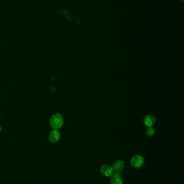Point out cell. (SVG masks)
<instances>
[{
	"instance_id": "8",
	"label": "cell",
	"mask_w": 184,
	"mask_h": 184,
	"mask_svg": "<svg viewBox=\"0 0 184 184\" xmlns=\"http://www.w3.org/2000/svg\"><path fill=\"white\" fill-rule=\"evenodd\" d=\"M155 133V129H153L152 127H147V130L146 131V134L149 136H153Z\"/></svg>"
},
{
	"instance_id": "3",
	"label": "cell",
	"mask_w": 184,
	"mask_h": 184,
	"mask_svg": "<svg viewBox=\"0 0 184 184\" xmlns=\"http://www.w3.org/2000/svg\"><path fill=\"white\" fill-rule=\"evenodd\" d=\"M100 171L101 174L106 177H111L114 173V171L112 166L108 164H105L101 166Z\"/></svg>"
},
{
	"instance_id": "4",
	"label": "cell",
	"mask_w": 184,
	"mask_h": 184,
	"mask_svg": "<svg viewBox=\"0 0 184 184\" xmlns=\"http://www.w3.org/2000/svg\"><path fill=\"white\" fill-rule=\"evenodd\" d=\"M60 133L56 129H55L50 133L49 139L50 142H52V143H57L60 140Z\"/></svg>"
},
{
	"instance_id": "1",
	"label": "cell",
	"mask_w": 184,
	"mask_h": 184,
	"mask_svg": "<svg viewBox=\"0 0 184 184\" xmlns=\"http://www.w3.org/2000/svg\"><path fill=\"white\" fill-rule=\"evenodd\" d=\"M63 123L64 120L63 116L58 113L53 115L50 120V124L51 127L56 130L61 128L63 125Z\"/></svg>"
},
{
	"instance_id": "2",
	"label": "cell",
	"mask_w": 184,
	"mask_h": 184,
	"mask_svg": "<svg viewBox=\"0 0 184 184\" xmlns=\"http://www.w3.org/2000/svg\"><path fill=\"white\" fill-rule=\"evenodd\" d=\"M145 163L144 158L140 155H135L131 158L130 160L131 165L135 169H139L143 167Z\"/></svg>"
},
{
	"instance_id": "9",
	"label": "cell",
	"mask_w": 184,
	"mask_h": 184,
	"mask_svg": "<svg viewBox=\"0 0 184 184\" xmlns=\"http://www.w3.org/2000/svg\"><path fill=\"white\" fill-rule=\"evenodd\" d=\"M1 130H2V129H1V126H0V132L1 131Z\"/></svg>"
},
{
	"instance_id": "5",
	"label": "cell",
	"mask_w": 184,
	"mask_h": 184,
	"mask_svg": "<svg viewBox=\"0 0 184 184\" xmlns=\"http://www.w3.org/2000/svg\"><path fill=\"white\" fill-rule=\"evenodd\" d=\"M112 166L114 169V172H122L125 167V163L122 160H117L114 162Z\"/></svg>"
},
{
	"instance_id": "6",
	"label": "cell",
	"mask_w": 184,
	"mask_h": 184,
	"mask_svg": "<svg viewBox=\"0 0 184 184\" xmlns=\"http://www.w3.org/2000/svg\"><path fill=\"white\" fill-rule=\"evenodd\" d=\"M155 122L156 120L155 117L151 115H148L146 116L144 119V125L147 127H153L155 125Z\"/></svg>"
},
{
	"instance_id": "7",
	"label": "cell",
	"mask_w": 184,
	"mask_h": 184,
	"mask_svg": "<svg viewBox=\"0 0 184 184\" xmlns=\"http://www.w3.org/2000/svg\"><path fill=\"white\" fill-rule=\"evenodd\" d=\"M111 184H123L122 178L118 174H114L111 177Z\"/></svg>"
}]
</instances>
